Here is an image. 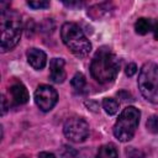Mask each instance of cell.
I'll use <instances>...</instances> for the list:
<instances>
[{"instance_id": "1", "label": "cell", "mask_w": 158, "mask_h": 158, "mask_svg": "<svg viewBox=\"0 0 158 158\" xmlns=\"http://www.w3.org/2000/svg\"><path fill=\"white\" fill-rule=\"evenodd\" d=\"M120 70V62L116 54L107 47H101L94 54L90 63L91 77L101 83L106 84L112 81Z\"/></svg>"}, {"instance_id": "2", "label": "cell", "mask_w": 158, "mask_h": 158, "mask_svg": "<svg viewBox=\"0 0 158 158\" xmlns=\"http://www.w3.org/2000/svg\"><path fill=\"white\" fill-rule=\"evenodd\" d=\"M22 31L21 16L15 10H1V51L12 49L20 41Z\"/></svg>"}, {"instance_id": "3", "label": "cell", "mask_w": 158, "mask_h": 158, "mask_svg": "<svg viewBox=\"0 0 158 158\" xmlns=\"http://www.w3.org/2000/svg\"><path fill=\"white\" fill-rule=\"evenodd\" d=\"M60 37L63 43L78 57H85L91 51V43L74 22H65L60 27Z\"/></svg>"}, {"instance_id": "4", "label": "cell", "mask_w": 158, "mask_h": 158, "mask_svg": "<svg viewBox=\"0 0 158 158\" xmlns=\"http://www.w3.org/2000/svg\"><path fill=\"white\" fill-rule=\"evenodd\" d=\"M141 112L135 106H127L120 114L114 125V136L121 142H128L133 138L138 126Z\"/></svg>"}, {"instance_id": "5", "label": "cell", "mask_w": 158, "mask_h": 158, "mask_svg": "<svg viewBox=\"0 0 158 158\" xmlns=\"http://www.w3.org/2000/svg\"><path fill=\"white\" fill-rule=\"evenodd\" d=\"M138 89L143 98L152 104H158V64L144 63L138 75Z\"/></svg>"}, {"instance_id": "6", "label": "cell", "mask_w": 158, "mask_h": 158, "mask_svg": "<svg viewBox=\"0 0 158 158\" xmlns=\"http://www.w3.org/2000/svg\"><path fill=\"white\" fill-rule=\"evenodd\" d=\"M89 123L79 116H73L70 118H68L63 126V132L65 135V137L75 143L83 142L88 138L89 136Z\"/></svg>"}, {"instance_id": "7", "label": "cell", "mask_w": 158, "mask_h": 158, "mask_svg": "<svg viewBox=\"0 0 158 158\" xmlns=\"http://www.w3.org/2000/svg\"><path fill=\"white\" fill-rule=\"evenodd\" d=\"M58 101V94L51 85H38L35 91V102L42 111H49Z\"/></svg>"}, {"instance_id": "8", "label": "cell", "mask_w": 158, "mask_h": 158, "mask_svg": "<svg viewBox=\"0 0 158 158\" xmlns=\"http://www.w3.org/2000/svg\"><path fill=\"white\" fill-rule=\"evenodd\" d=\"M9 94H10L11 100L15 105H23L30 99V95H28V91H27L26 86L20 81H15L10 85Z\"/></svg>"}, {"instance_id": "9", "label": "cell", "mask_w": 158, "mask_h": 158, "mask_svg": "<svg viewBox=\"0 0 158 158\" xmlns=\"http://www.w3.org/2000/svg\"><path fill=\"white\" fill-rule=\"evenodd\" d=\"M49 78L54 83H63L67 78L64 69V60L62 58H53L49 62Z\"/></svg>"}, {"instance_id": "10", "label": "cell", "mask_w": 158, "mask_h": 158, "mask_svg": "<svg viewBox=\"0 0 158 158\" xmlns=\"http://www.w3.org/2000/svg\"><path fill=\"white\" fill-rule=\"evenodd\" d=\"M26 54H27V60L33 69L41 70L44 68V65L47 63V56L43 51H41L38 48H30Z\"/></svg>"}, {"instance_id": "11", "label": "cell", "mask_w": 158, "mask_h": 158, "mask_svg": "<svg viewBox=\"0 0 158 158\" xmlns=\"http://www.w3.org/2000/svg\"><path fill=\"white\" fill-rule=\"evenodd\" d=\"M112 5L110 2H101V4H96L93 5L91 7L88 9V15L94 19V20H99L106 15H109L110 10H111Z\"/></svg>"}, {"instance_id": "12", "label": "cell", "mask_w": 158, "mask_h": 158, "mask_svg": "<svg viewBox=\"0 0 158 158\" xmlns=\"http://www.w3.org/2000/svg\"><path fill=\"white\" fill-rule=\"evenodd\" d=\"M95 158H118V152L116 149V146L112 143H106L101 146Z\"/></svg>"}, {"instance_id": "13", "label": "cell", "mask_w": 158, "mask_h": 158, "mask_svg": "<svg viewBox=\"0 0 158 158\" xmlns=\"http://www.w3.org/2000/svg\"><path fill=\"white\" fill-rule=\"evenodd\" d=\"M153 22L149 20V19H144V17H141L136 21L135 23V30H136V33L138 35H146L148 33L149 31H153Z\"/></svg>"}, {"instance_id": "14", "label": "cell", "mask_w": 158, "mask_h": 158, "mask_svg": "<svg viewBox=\"0 0 158 158\" xmlns=\"http://www.w3.org/2000/svg\"><path fill=\"white\" fill-rule=\"evenodd\" d=\"M118 101L114 98H105L102 100V107L107 115H115L118 111Z\"/></svg>"}, {"instance_id": "15", "label": "cell", "mask_w": 158, "mask_h": 158, "mask_svg": "<svg viewBox=\"0 0 158 158\" xmlns=\"http://www.w3.org/2000/svg\"><path fill=\"white\" fill-rule=\"evenodd\" d=\"M70 84H72V88H73L77 93H81V91L85 89V86H86V79H85V77H84L83 73H77V74L72 78Z\"/></svg>"}, {"instance_id": "16", "label": "cell", "mask_w": 158, "mask_h": 158, "mask_svg": "<svg viewBox=\"0 0 158 158\" xmlns=\"http://www.w3.org/2000/svg\"><path fill=\"white\" fill-rule=\"evenodd\" d=\"M59 158H81L80 153L78 151H75L74 148L72 147H68V146H63L62 151H60V156Z\"/></svg>"}, {"instance_id": "17", "label": "cell", "mask_w": 158, "mask_h": 158, "mask_svg": "<svg viewBox=\"0 0 158 158\" xmlns=\"http://www.w3.org/2000/svg\"><path fill=\"white\" fill-rule=\"evenodd\" d=\"M146 127L151 133H158V115H152L146 122Z\"/></svg>"}, {"instance_id": "18", "label": "cell", "mask_w": 158, "mask_h": 158, "mask_svg": "<svg viewBox=\"0 0 158 158\" xmlns=\"http://www.w3.org/2000/svg\"><path fill=\"white\" fill-rule=\"evenodd\" d=\"M27 5L32 9H47L49 6V2L44 0H37V1H27Z\"/></svg>"}, {"instance_id": "19", "label": "cell", "mask_w": 158, "mask_h": 158, "mask_svg": "<svg viewBox=\"0 0 158 158\" xmlns=\"http://www.w3.org/2000/svg\"><path fill=\"white\" fill-rule=\"evenodd\" d=\"M126 154H127V158H144V154L142 151L135 148V147H131L126 151Z\"/></svg>"}, {"instance_id": "20", "label": "cell", "mask_w": 158, "mask_h": 158, "mask_svg": "<svg viewBox=\"0 0 158 158\" xmlns=\"http://www.w3.org/2000/svg\"><path fill=\"white\" fill-rule=\"evenodd\" d=\"M136 72H137V65H136L135 63H130V64L126 67V75L132 77V75L136 74Z\"/></svg>"}, {"instance_id": "21", "label": "cell", "mask_w": 158, "mask_h": 158, "mask_svg": "<svg viewBox=\"0 0 158 158\" xmlns=\"http://www.w3.org/2000/svg\"><path fill=\"white\" fill-rule=\"evenodd\" d=\"M63 4L65 6H69V7H80L83 5V2H80V1H75V2H73V1H69V2L63 1Z\"/></svg>"}, {"instance_id": "22", "label": "cell", "mask_w": 158, "mask_h": 158, "mask_svg": "<svg viewBox=\"0 0 158 158\" xmlns=\"http://www.w3.org/2000/svg\"><path fill=\"white\" fill-rule=\"evenodd\" d=\"M38 158H56V156L53 153H49V152H41Z\"/></svg>"}, {"instance_id": "23", "label": "cell", "mask_w": 158, "mask_h": 158, "mask_svg": "<svg viewBox=\"0 0 158 158\" xmlns=\"http://www.w3.org/2000/svg\"><path fill=\"white\" fill-rule=\"evenodd\" d=\"M153 35H154V38L158 41V22L154 23V26H153Z\"/></svg>"}, {"instance_id": "24", "label": "cell", "mask_w": 158, "mask_h": 158, "mask_svg": "<svg viewBox=\"0 0 158 158\" xmlns=\"http://www.w3.org/2000/svg\"><path fill=\"white\" fill-rule=\"evenodd\" d=\"M123 94H126V91H120L117 95H118V96H122ZM121 100H123V101H127V100H132V99H131V95L128 94L127 96H125V98H123V99H121Z\"/></svg>"}, {"instance_id": "25", "label": "cell", "mask_w": 158, "mask_h": 158, "mask_svg": "<svg viewBox=\"0 0 158 158\" xmlns=\"http://www.w3.org/2000/svg\"><path fill=\"white\" fill-rule=\"evenodd\" d=\"M6 109H7V106H6V99H5V96H2V114L6 112Z\"/></svg>"}, {"instance_id": "26", "label": "cell", "mask_w": 158, "mask_h": 158, "mask_svg": "<svg viewBox=\"0 0 158 158\" xmlns=\"http://www.w3.org/2000/svg\"><path fill=\"white\" fill-rule=\"evenodd\" d=\"M20 158H26V157H25V156H21V157H20Z\"/></svg>"}]
</instances>
